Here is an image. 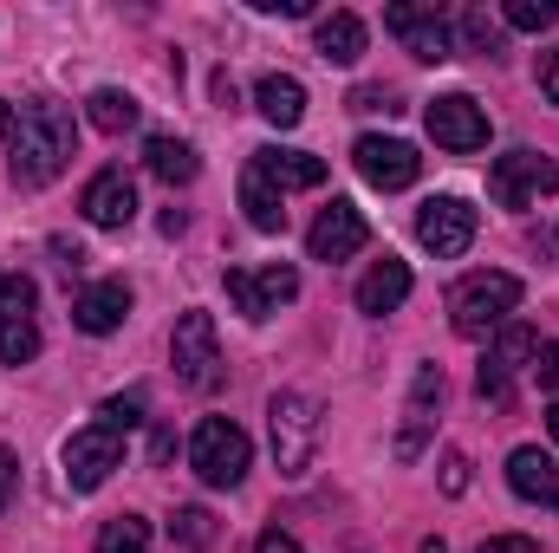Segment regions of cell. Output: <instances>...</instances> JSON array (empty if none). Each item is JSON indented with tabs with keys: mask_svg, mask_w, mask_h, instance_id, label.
<instances>
[{
	"mask_svg": "<svg viewBox=\"0 0 559 553\" xmlns=\"http://www.w3.org/2000/svg\"><path fill=\"white\" fill-rule=\"evenodd\" d=\"M72 156H79V125H72V111L52 105V98H26V105H20V131H13V156H7L13 183H20V189H46Z\"/></svg>",
	"mask_w": 559,
	"mask_h": 553,
	"instance_id": "6da1fadb",
	"label": "cell"
},
{
	"mask_svg": "<svg viewBox=\"0 0 559 553\" xmlns=\"http://www.w3.org/2000/svg\"><path fill=\"white\" fill-rule=\"evenodd\" d=\"M521 280L501 274V268H481V274H468L455 293H449V326L462 332V339H488V332H501L508 326V313L521 306Z\"/></svg>",
	"mask_w": 559,
	"mask_h": 553,
	"instance_id": "7a4b0ae2",
	"label": "cell"
},
{
	"mask_svg": "<svg viewBox=\"0 0 559 553\" xmlns=\"http://www.w3.org/2000/svg\"><path fill=\"white\" fill-rule=\"evenodd\" d=\"M189 462L209 489H241L248 469H254V443L235 416H202L195 436H189Z\"/></svg>",
	"mask_w": 559,
	"mask_h": 553,
	"instance_id": "3957f363",
	"label": "cell"
},
{
	"mask_svg": "<svg viewBox=\"0 0 559 553\" xmlns=\"http://www.w3.org/2000/svg\"><path fill=\"white\" fill-rule=\"evenodd\" d=\"M267 430H274L280 475H306V469H312V449H319V404H312L306 391H274Z\"/></svg>",
	"mask_w": 559,
	"mask_h": 553,
	"instance_id": "277c9868",
	"label": "cell"
},
{
	"mask_svg": "<svg viewBox=\"0 0 559 553\" xmlns=\"http://www.w3.org/2000/svg\"><path fill=\"white\" fill-rule=\"evenodd\" d=\"M118 462H124V430H111V423H85V430L66 436V482H72L79 495L105 489Z\"/></svg>",
	"mask_w": 559,
	"mask_h": 553,
	"instance_id": "5b68a950",
	"label": "cell"
},
{
	"mask_svg": "<svg viewBox=\"0 0 559 553\" xmlns=\"http://www.w3.org/2000/svg\"><path fill=\"white\" fill-rule=\"evenodd\" d=\"M547 189H559V163L540 156V150H508V156H495V169H488V196H495L501 209H527V202H540Z\"/></svg>",
	"mask_w": 559,
	"mask_h": 553,
	"instance_id": "8992f818",
	"label": "cell"
},
{
	"mask_svg": "<svg viewBox=\"0 0 559 553\" xmlns=\"http://www.w3.org/2000/svg\"><path fill=\"white\" fill-rule=\"evenodd\" d=\"M169 365H176V378L195 385V391L222 385V345H215V319H209V313H182V319H176V332H169Z\"/></svg>",
	"mask_w": 559,
	"mask_h": 553,
	"instance_id": "52a82bcc",
	"label": "cell"
},
{
	"mask_svg": "<svg viewBox=\"0 0 559 553\" xmlns=\"http://www.w3.org/2000/svg\"><path fill=\"white\" fill-rule=\"evenodd\" d=\"M475 228H481V215H475V202H462V196H429V202H423V215H417V242L436 255V261L468 255Z\"/></svg>",
	"mask_w": 559,
	"mask_h": 553,
	"instance_id": "ba28073f",
	"label": "cell"
},
{
	"mask_svg": "<svg viewBox=\"0 0 559 553\" xmlns=\"http://www.w3.org/2000/svg\"><path fill=\"white\" fill-rule=\"evenodd\" d=\"M299 293V274L286 268V261H267V268H228V299H235V313L241 319H267V313H280L286 299Z\"/></svg>",
	"mask_w": 559,
	"mask_h": 553,
	"instance_id": "9c48e42d",
	"label": "cell"
},
{
	"mask_svg": "<svg viewBox=\"0 0 559 553\" xmlns=\"http://www.w3.org/2000/svg\"><path fill=\"white\" fill-rule=\"evenodd\" d=\"M423 125H429V138L442 143V150H455V156H468V150L488 143V111H481L468 92H442V98L423 111Z\"/></svg>",
	"mask_w": 559,
	"mask_h": 553,
	"instance_id": "30bf717a",
	"label": "cell"
},
{
	"mask_svg": "<svg viewBox=\"0 0 559 553\" xmlns=\"http://www.w3.org/2000/svg\"><path fill=\"white\" fill-rule=\"evenodd\" d=\"M384 26L417 52L423 66H442V59H455V33H449V20L436 13V7H411V0H397V7H384Z\"/></svg>",
	"mask_w": 559,
	"mask_h": 553,
	"instance_id": "8fae6325",
	"label": "cell"
},
{
	"mask_svg": "<svg viewBox=\"0 0 559 553\" xmlns=\"http://www.w3.org/2000/svg\"><path fill=\"white\" fill-rule=\"evenodd\" d=\"M358 176L371 183V189H411L423 169V156L411 150L404 138H358Z\"/></svg>",
	"mask_w": 559,
	"mask_h": 553,
	"instance_id": "7c38bea8",
	"label": "cell"
},
{
	"mask_svg": "<svg viewBox=\"0 0 559 553\" xmlns=\"http://www.w3.org/2000/svg\"><path fill=\"white\" fill-rule=\"evenodd\" d=\"M365 242H371V222H365L352 202H332V209H319V222H312V235H306L312 261H352Z\"/></svg>",
	"mask_w": 559,
	"mask_h": 553,
	"instance_id": "4fadbf2b",
	"label": "cell"
},
{
	"mask_svg": "<svg viewBox=\"0 0 559 553\" xmlns=\"http://www.w3.org/2000/svg\"><path fill=\"white\" fill-rule=\"evenodd\" d=\"M85 222L92 228H131L138 222V183L124 176V169H98L92 183H85Z\"/></svg>",
	"mask_w": 559,
	"mask_h": 553,
	"instance_id": "5bb4252c",
	"label": "cell"
},
{
	"mask_svg": "<svg viewBox=\"0 0 559 553\" xmlns=\"http://www.w3.org/2000/svg\"><path fill=\"white\" fill-rule=\"evenodd\" d=\"M72 319H79V332H92V339L118 332V326L131 319V286H124V280H98V286H85L79 306H72Z\"/></svg>",
	"mask_w": 559,
	"mask_h": 553,
	"instance_id": "9a60e30c",
	"label": "cell"
},
{
	"mask_svg": "<svg viewBox=\"0 0 559 553\" xmlns=\"http://www.w3.org/2000/svg\"><path fill=\"white\" fill-rule=\"evenodd\" d=\"M254 176H267L280 196L286 189H319L325 183V156H306V150H280V143H267V150H254V163H248Z\"/></svg>",
	"mask_w": 559,
	"mask_h": 553,
	"instance_id": "2e32d148",
	"label": "cell"
},
{
	"mask_svg": "<svg viewBox=\"0 0 559 553\" xmlns=\"http://www.w3.org/2000/svg\"><path fill=\"white\" fill-rule=\"evenodd\" d=\"M508 482H514V495L521 502H540V508H559V462L547 449H514L508 456Z\"/></svg>",
	"mask_w": 559,
	"mask_h": 553,
	"instance_id": "e0dca14e",
	"label": "cell"
},
{
	"mask_svg": "<svg viewBox=\"0 0 559 553\" xmlns=\"http://www.w3.org/2000/svg\"><path fill=\"white\" fill-rule=\"evenodd\" d=\"M404 299H411V268H404V261H391V255H384L371 274L358 280V313H371V319L397 313Z\"/></svg>",
	"mask_w": 559,
	"mask_h": 553,
	"instance_id": "ac0fdd59",
	"label": "cell"
},
{
	"mask_svg": "<svg viewBox=\"0 0 559 553\" xmlns=\"http://www.w3.org/2000/svg\"><path fill=\"white\" fill-rule=\"evenodd\" d=\"M254 111H261L274 131H293V125L306 118V85L286 79V72H267V79L254 85Z\"/></svg>",
	"mask_w": 559,
	"mask_h": 553,
	"instance_id": "d6986e66",
	"label": "cell"
},
{
	"mask_svg": "<svg viewBox=\"0 0 559 553\" xmlns=\"http://www.w3.org/2000/svg\"><path fill=\"white\" fill-rule=\"evenodd\" d=\"M442 404V365H423L417 372V385H411V404H404V436H397V456H417L423 449V436H429V411Z\"/></svg>",
	"mask_w": 559,
	"mask_h": 553,
	"instance_id": "ffe728a7",
	"label": "cell"
},
{
	"mask_svg": "<svg viewBox=\"0 0 559 553\" xmlns=\"http://www.w3.org/2000/svg\"><path fill=\"white\" fill-rule=\"evenodd\" d=\"M358 52H365V20H358V13L319 20V59H325V66H358Z\"/></svg>",
	"mask_w": 559,
	"mask_h": 553,
	"instance_id": "44dd1931",
	"label": "cell"
},
{
	"mask_svg": "<svg viewBox=\"0 0 559 553\" xmlns=\"http://www.w3.org/2000/svg\"><path fill=\"white\" fill-rule=\"evenodd\" d=\"M241 209H248V222H254L261 235H280V228H286V196H280L267 176H254V169L241 176Z\"/></svg>",
	"mask_w": 559,
	"mask_h": 553,
	"instance_id": "7402d4cb",
	"label": "cell"
},
{
	"mask_svg": "<svg viewBox=\"0 0 559 553\" xmlns=\"http://www.w3.org/2000/svg\"><path fill=\"white\" fill-rule=\"evenodd\" d=\"M85 118H92V125H98L105 138H124V131L138 125V98H131V92H111V85H105V92H92V98H85Z\"/></svg>",
	"mask_w": 559,
	"mask_h": 553,
	"instance_id": "603a6c76",
	"label": "cell"
},
{
	"mask_svg": "<svg viewBox=\"0 0 559 553\" xmlns=\"http://www.w3.org/2000/svg\"><path fill=\"white\" fill-rule=\"evenodd\" d=\"M143 156H150V169H156L169 189H176V183H195V150H189L182 138H150Z\"/></svg>",
	"mask_w": 559,
	"mask_h": 553,
	"instance_id": "cb8c5ba5",
	"label": "cell"
},
{
	"mask_svg": "<svg viewBox=\"0 0 559 553\" xmlns=\"http://www.w3.org/2000/svg\"><path fill=\"white\" fill-rule=\"evenodd\" d=\"M527 358H540V339H534V326H521V319H508L501 332H495V352H488V365H501L508 378L527 365Z\"/></svg>",
	"mask_w": 559,
	"mask_h": 553,
	"instance_id": "d4e9b609",
	"label": "cell"
},
{
	"mask_svg": "<svg viewBox=\"0 0 559 553\" xmlns=\"http://www.w3.org/2000/svg\"><path fill=\"white\" fill-rule=\"evenodd\" d=\"M92 553H150V521H143V515H111V521L98 528Z\"/></svg>",
	"mask_w": 559,
	"mask_h": 553,
	"instance_id": "484cf974",
	"label": "cell"
},
{
	"mask_svg": "<svg viewBox=\"0 0 559 553\" xmlns=\"http://www.w3.org/2000/svg\"><path fill=\"white\" fill-rule=\"evenodd\" d=\"M169 534H176V548L202 553L209 541H215V515H209V508H176V521H169Z\"/></svg>",
	"mask_w": 559,
	"mask_h": 553,
	"instance_id": "4316f807",
	"label": "cell"
},
{
	"mask_svg": "<svg viewBox=\"0 0 559 553\" xmlns=\"http://www.w3.org/2000/svg\"><path fill=\"white\" fill-rule=\"evenodd\" d=\"M33 280L26 274H0V326H13V319H33Z\"/></svg>",
	"mask_w": 559,
	"mask_h": 553,
	"instance_id": "83f0119b",
	"label": "cell"
},
{
	"mask_svg": "<svg viewBox=\"0 0 559 553\" xmlns=\"http://www.w3.org/2000/svg\"><path fill=\"white\" fill-rule=\"evenodd\" d=\"M33 352H39V326H33V319L0 326V365H26Z\"/></svg>",
	"mask_w": 559,
	"mask_h": 553,
	"instance_id": "f1b7e54d",
	"label": "cell"
},
{
	"mask_svg": "<svg viewBox=\"0 0 559 553\" xmlns=\"http://www.w3.org/2000/svg\"><path fill=\"white\" fill-rule=\"evenodd\" d=\"M462 39H468V52H488V59H495V52H501V20H488L481 7H468V13H462Z\"/></svg>",
	"mask_w": 559,
	"mask_h": 553,
	"instance_id": "f546056e",
	"label": "cell"
},
{
	"mask_svg": "<svg viewBox=\"0 0 559 553\" xmlns=\"http://www.w3.org/2000/svg\"><path fill=\"white\" fill-rule=\"evenodd\" d=\"M514 33H540V26H554L559 20V7L554 0H508V13H501Z\"/></svg>",
	"mask_w": 559,
	"mask_h": 553,
	"instance_id": "4dcf8cb0",
	"label": "cell"
},
{
	"mask_svg": "<svg viewBox=\"0 0 559 553\" xmlns=\"http://www.w3.org/2000/svg\"><path fill=\"white\" fill-rule=\"evenodd\" d=\"M98 423H111V430H131V423H143V398L131 391V398H111L105 411H98Z\"/></svg>",
	"mask_w": 559,
	"mask_h": 553,
	"instance_id": "1f68e13d",
	"label": "cell"
},
{
	"mask_svg": "<svg viewBox=\"0 0 559 553\" xmlns=\"http://www.w3.org/2000/svg\"><path fill=\"white\" fill-rule=\"evenodd\" d=\"M442 489H449V495H462V489H468V456H462V449H449V456H442Z\"/></svg>",
	"mask_w": 559,
	"mask_h": 553,
	"instance_id": "d6a6232c",
	"label": "cell"
},
{
	"mask_svg": "<svg viewBox=\"0 0 559 553\" xmlns=\"http://www.w3.org/2000/svg\"><path fill=\"white\" fill-rule=\"evenodd\" d=\"M534 372H540V391H554V398H559V339H554V345H540Z\"/></svg>",
	"mask_w": 559,
	"mask_h": 553,
	"instance_id": "836d02e7",
	"label": "cell"
},
{
	"mask_svg": "<svg viewBox=\"0 0 559 553\" xmlns=\"http://www.w3.org/2000/svg\"><path fill=\"white\" fill-rule=\"evenodd\" d=\"M13 482H20V456L0 449V515H7V502H13Z\"/></svg>",
	"mask_w": 559,
	"mask_h": 553,
	"instance_id": "e575fe53",
	"label": "cell"
},
{
	"mask_svg": "<svg viewBox=\"0 0 559 553\" xmlns=\"http://www.w3.org/2000/svg\"><path fill=\"white\" fill-rule=\"evenodd\" d=\"M540 92H547V105H559V46L540 52Z\"/></svg>",
	"mask_w": 559,
	"mask_h": 553,
	"instance_id": "d590c367",
	"label": "cell"
},
{
	"mask_svg": "<svg viewBox=\"0 0 559 553\" xmlns=\"http://www.w3.org/2000/svg\"><path fill=\"white\" fill-rule=\"evenodd\" d=\"M481 553H540L527 534H495V541H481Z\"/></svg>",
	"mask_w": 559,
	"mask_h": 553,
	"instance_id": "8d00e7d4",
	"label": "cell"
},
{
	"mask_svg": "<svg viewBox=\"0 0 559 553\" xmlns=\"http://www.w3.org/2000/svg\"><path fill=\"white\" fill-rule=\"evenodd\" d=\"M261 13H286V20H306L312 13V0H254Z\"/></svg>",
	"mask_w": 559,
	"mask_h": 553,
	"instance_id": "74e56055",
	"label": "cell"
},
{
	"mask_svg": "<svg viewBox=\"0 0 559 553\" xmlns=\"http://www.w3.org/2000/svg\"><path fill=\"white\" fill-rule=\"evenodd\" d=\"M254 553H306V548H299L293 534H280V528H274V534H261V541H254Z\"/></svg>",
	"mask_w": 559,
	"mask_h": 553,
	"instance_id": "f35d334b",
	"label": "cell"
},
{
	"mask_svg": "<svg viewBox=\"0 0 559 553\" xmlns=\"http://www.w3.org/2000/svg\"><path fill=\"white\" fill-rule=\"evenodd\" d=\"M52 255H59V268H66V274H72V268H85V248H79V242H66V235L52 242Z\"/></svg>",
	"mask_w": 559,
	"mask_h": 553,
	"instance_id": "ab89813d",
	"label": "cell"
},
{
	"mask_svg": "<svg viewBox=\"0 0 559 553\" xmlns=\"http://www.w3.org/2000/svg\"><path fill=\"white\" fill-rule=\"evenodd\" d=\"M7 131H13V111H7V105H0V138H7Z\"/></svg>",
	"mask_w": 559,
	"mask_h": 553,
	"instance_id": "60d3db41",
	"label": "cell"
},
{
	"mask_svg": "<svg viewBox=\"0 0 559 553\" xmlns=\"http://www.w3.org/2000/svg\"><path fill=\"white\" fill-rule=\"evenodd\" d=\"M547 430H554V443H559V404H554V411H547Z\"/></svg>",
	"mask_w": 559,
	"mask_h": 553,
	"instance_id": "b9f144b4",
	"label": "cell"
}]
</instances>
